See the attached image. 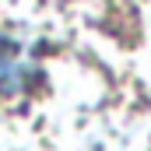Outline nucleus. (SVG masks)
<instances>
[{
  "instance_id": "1",
  "label": "nucleus",
  "mask_w": 151,
  "mask_h": 151,
  "mask_svg": "<svg viewBox=\"0 0 151 151\" xmlns=\"http://www.w3.org/2000/svg\"><path fill=\"white\" fill-rule=\"evenodd\" d=\"M32 81H35V60L28 46L21 39L0 32V99H14L28 91Z\"/></svg>"
}]
</instances>
